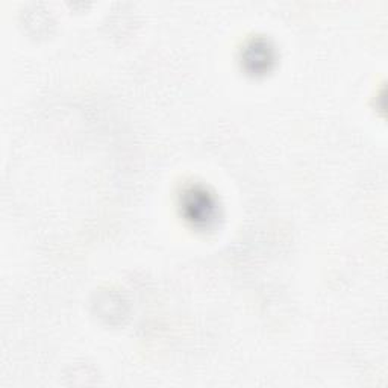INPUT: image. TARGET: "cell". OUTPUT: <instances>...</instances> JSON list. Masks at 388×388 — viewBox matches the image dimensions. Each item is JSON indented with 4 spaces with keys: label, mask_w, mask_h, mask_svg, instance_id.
Wrapping results in <instances>:
<instances>
[{
    "label": "cell",
    "mask_w": 388,
    "mask_h": 388,
    "mask_svg": "<svg viewBox=\"0 0 388 388\" xmlns=\"http://www.w3.org/2000/svg\"><path fill=\"white\" fill-rule=\"evenodd\" d=\"M186 207L188 211H191V219L194 220H210L212 217L214 203L208 199L205 193L190 191L188 199L186 202Z\"/></svg>",
    "instance_id": "cell-1"
}]
</instances>
